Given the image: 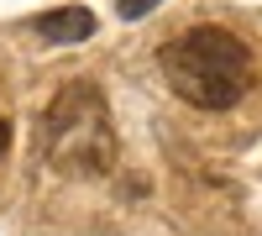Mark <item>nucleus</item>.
Segmentation results:
<instances>
[{"instance_id": "7ed1b4c3", "label": "nucleus", "mask_w": 262, "mask_h": 236, "mask_svg": "<svg viewBox=\"0 0 262 236\" xmlns=\"http://www.w3.org/2000/svg\"><path fill=\"white\" fill-rule=\"evenodd\" d=\"M37 37H48V42H84V37H95V11H84V6L42 11L37 16Z\"/></svg>"}, {"instance_id": "39448f33", "label": "nucleus", "mask_w": 262, "mask_h": 236, "mask_svg": "<svg viewBox=\"0 0 262 236\" xmlns=\"http://www.w3.org/2000/svg\"><path fill=\"white\" fill-rule=\"evenodd\" d=\"M6 147H11V121H6V111H0V158H6Z\"/></svg>"}, {"instance_id": "f257e3e1", "label": "nucleus", "mask_w": 262, "mask_h": 236, "mask_svg": "<svg viewBox=\"0 0 262 236\" xmlns=\"http://www.w3.org/2000/svg\"><path fill=\"white\" fill-rule=\"evenodd\" d=\"M158 63H163L168 90L200 111H231L257 79L252 48L226 27H189L184 37L163 42Z\"/></svg>"}, {"instance_id": "20e7f679", "label": "nucleus", "mask_w": 262, "mask_h": 236, "mask_svg": "<svg viewBox=\"0 0 262 236\" xmlns=\"http://www.w3.org/2000/svg\"><path fill=\"white\" fill-rule=\"evenodd\" d=\"M152 6H158V0H121V6H116V11H121L126 21H142V16H147Z\"/></svg>"}, {"instance_id": "f03ea898", "label": "nucleus", "mask_w": 262, "mask_h": 236, "mask_svg": "<svg viewBox=\"0 0 262 236\" xmlns=\"http://www.w3.org/2000/svg\"><path fill=\"white\" fill-rule=\"evenodd\" d=\"M42 158L58 174L74 179H100L116 163V126L111 105L95 84H69L42 116Z\"/></svg>"}]
</instances>
